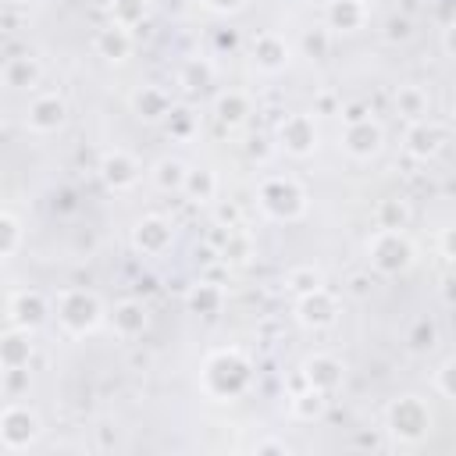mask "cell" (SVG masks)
Instances as JSON below:
<instances>
[{
  "label": "cell",
  "instance_id": "obj_1",
  "mask_svg": "<svg viewBox=\"0 0 456 456\" xmlns=\"http://www.w3.org/2000/svg\"><path fill=\"white\" fill-rule=\"evenodd\" d=\"M249 378H253V363L239 349H217L207 356L200 385L210 399H235L246 392Z\"/></svg>",
  "mask_w": 456,
  "mask_h": 456
},
{
  "label": "cell",
  "instance_id": "obj_2",
  "mask_svg": "<svg viewBox=\"0 0 456 456\" xmlns=\"http://www.w3.org/2000/svg\"><path fill=\"white\" fill-rule=\"evenodd\" d=\"M53 310H57L61 328H64L68 335H75V338L96 331V328L103 324V317H107L100 296L89 292V289H64V292L53 299Z\"/></svg>",
  "mask_w": 456,
  "mask_h": 456
},
{
  "label": "cell",
  "instance_id": "obj_3",
  "mask_svg": "<svg viewBox=\"0 0 456 456\" xmlns=\"http://www.w3.org/2000/svg\"><path fill=\"white\" fill-rule=\"evenodd\" d=\"M367 260L378 274L385 278H395V274H406L413 267V242L406 239L403 228H378L370 239H367Z\"/></svg>",
  "mask_w": 456,
  "mask_h": 456
},
{
  "label": "cell",
  "instance_id": "obj_4",
  "mask_svg": "<svg viewBox=\"0 0 456 456\" xmlns=\"http://www.w3.org/2000/svg\"><path fill=\"white\" fill-rule=\"evenodd\" d=\"M256 203H260V210L271 221H285V224L289 221H299L306 214V192H303V185L292 182V178H285V175L264 178L260 189H256Z\"/></svg>",
  "mask_w": 456,
  "mask_h": 456
},
{
  "label": "cell",
  "instance_id": "obj_5",
  "mask_svg": "<svg viewBox=\"0 0 456 456\" xmlns=\"http://www.w3.org/2000/svg\"><path fill=\"white\" fill-rule=\"evenodd\" d=\"M385 420H388V435L399 438V442H406V445L424 442L428 431H431V410H428V403L420 395H399V399H392Z\"/></svg>",
  "mask_w": 456,
  "mask_h": 456
},
{
  "label": "cell",
  "instance_id": "obj_6",
  "mask_svg": "<svg viewBox=\"0 0 456 456\" xmlns=\"http://www.w3.org/2000/svg\"><path fill=\"white\" fill-rule=\"evenodd\" d=\"M43 424H39V413L28 410L25 403H7L4 413H0V445L4 452H25L36 438H39Z\"/></svg>",
  "mask_w": 456,
  "mask_h": 456
},
{
  "label": "cell",
  "instance_id": "obj_7",
  "mask_svg": "<svg viewBox=\"0 0 456 456\" xmlns=\"http://www.w3.org/2000/svg\"><path fill=\"white\" fill-rule=\"evenodd\" d=\"M274 146L285 150L289 157H310L317 150V121L306 110L285 114L274 128Z\"/></svg>",
  "mask_w": 456,
  "mask_h": 456
},
{
  "label": "cell",
  "instance_id": "obj_8",
  "mask_svg": "<svg viewBox=\"0 0 456 456\" xmlns=\"http://www.w3.org/2000/svg\"><path fill=\"white\" fill-rule=\"evenodd\" d=\"M171 242H175V228L160 214H146V217H139L132 224V246L142 256H160V253L171 249Z\"/></svg>",
  "mask_w": 456,
  "mask_h": 456
},
{
  "label": "cell",
  "instance_id": "obj_9",
  "mask_svg": "<svg viewBox=\"0 0 456 456\" xmlns=\"http://www.w3.org/2000/svg\"><path fill=\"white\" fill-rule=\"evenodd\" d=\"M46 317H50V299L39 289H18V292H11V299H7V321L14 328L36 331Z\"/></svg>",
  "mask_w": 456,
  "mask_h": 456
},
{
  "label": "cell",
  "instance_id": "obj_10",
  "mask_svg": "<svg viewBox=\"0 0 456 456\" xmlns=\"http://www.w3.org/2000/svg\"><path fill=\"white\" fill-rule=\"evenodd\" d=\"M64 121H68V103H64L57 93H39V96H32L28 107H25V128H28V132L50 135V132H57Z\"/></svg>",
  "mask_w": 456,
  "mask_h": 456
},
{
  "label": "cell",
  "instance_id": "obj_11",
  "mask_svg": "<svg viewBox=\"0 0 456 456\" xmlns=\"http://www.w3.org/2000/svg\"><path fill=\"white\" fill-rule=\"evenodd\" d=\"M296 321L310 331H321V328H331L338 321V299L328 292V289H314L306 296L296 299Z\"/></svg>",
  "mask_w": 456,
  "mask_h": 456
},
{
  "label": "cell",
  "instance_id": "obj_12",
  "mask_svg": "<svg viewBox=\"0 0 456 456\" xmlns=\"http://www.w3.org/2000/svg\"><path fill=\"white\" fill-rule=\"evenodd\" d=\"M96 171H100L103 185H107V189H114V192H125V189H132V185L139 182V175H142L139 160H135L128 150H107V153L100 157Z\"/></svg>",
  "mask_w": 456,
  "mask_h": 456
},
{
  "label": "cell",
  "instance_id": "obj_13",
  "mask_svg": "<svg viewBox=\"0 0 456 456\" xmlns=\"http://www.w3.org/2000/svg\"><path fill=\"white\" fill-rule=\"evenodd\" d=\"M381 142H385V132L378 121L363 118V121H353L342 128V150L353 157V160H370L381 153Z\"/></svg>",
  "mask_w": 456,
  "mask_h": 456
},
{
  "label": "cell",
  "instance_id": "obj_14",
  "mask_svg": "<svg viewBox=\"0 0 456 456\" xmlns=\"http://www.w3.org/2000/svg\"><path fill=\"white\" fill-rule=\"evenodd\" d=\"M249 57H253V64H256L260 71L274 75V71H281V68L289 64L292 46H289V39L278 36V32H256L253 43H249Z\"/></svg>",
  "mask_w": 456,
  "mask_h": 456
},
{
  "label": "cell",
  "instance_id": "obj_15",
  "mask_svg": "<svg viewBox=\"0 0 456 456\" xmlns=\"http://www.w3.org/2000/svg\"><path fill=\"white\" fill-rule=\"evenodd\" d=\"M299 381H303V385H314V388H321V392H335V388L342 385V363H338L335 356H328V353H314V356L303 360Z\"/></svg>",
  "mask_w": 456,
  "mask_h": 456
},
{
  "label": "cell",
  "instance_id": "obj_16",
  "mask_svg": "<svg viewBox=\"0 0 456 456\" xmlns=\"http://www.w3.org/2000/svg\"><path fill=\"white\" fill-rule=\"evenodd\" d=\"M132 46H135V39H132V28H125V25H103L96 36H93V50L103 57V61H110V64H121V61H128L132 57Z\"/></svg>",
  "mask_w": 456,
  "mask_h": 456
},
{
  "label": "cell",
  "instance_id": "obj_17",
  "mask_svg": "<svg viewBox=\"0 0 456 456\" xmlns=\"http://www.w3.org/2000/svg\"><path fill=\"white\" fill-rule=\"evenodd\" d=\"M132 110H135V118L153 125V121H167L175 103H171V93L164 86H139L132 93Z\"/></svg>",
  "mask_w": 456,
  "mask_h": 456
},
{
  "label": "cell",
  "instance_id": "obj_18",
  "mask_svg": "<svg viewBox=\"0 0 456 456\" xmlns=\"http://www.w3.org/2000/svg\"><path fill=\"white\" fill-rule=\"evenodd\" d=\"M146 324H150V310H146L139 299H121V303H114V310H110V328H114L118 338H139V335L146 331Z\"/></svg>",
  "mask_w": 456,
  "mask_h": 456
},
{
  "label": "cell",
  "instance_id": "obj_19",
  "mask_svg": "<svg viewBox=\"0 0 456 456\" xmlns=\"http://www.w3.org/2000/svg\"><path fill=\"white\" fill-rule=\"evenodd\" d=\"M442 146V132L424 118V121H410L406 132H403V150L413 157V160H428L435 157Z\"/></svg>",
  "mask_w": 456,
  "mask_h": 456
},
{
  "label": "cell",
  "instance_id": "obj_20",
  "mask_svg": "<svg viewBox=\"0 0 456 456\" xmlns=\"http://www.w3.org/2000/svg\"><path fill=\"white\" fill-rule=\"evenodd\" d=\"M363 21H367L363 0H328V7H324V25L331 32H356Z\"/></svg>",
  "mask_w": 456,
  "mask_h": 456
},
{
  "label": "cell",
  "instance_id": "obj_21",
  "mask_svg": "<svg viewBox=\"0 0 456 456\" xmlns=\"http://www.w3.org/2000/svg\"><path fill=\"white\" fill-rule=\"evenodd\" d=\"M0 75H4V86L7 89H32L39 82L43 68H39V61L32 53H14V57L4 61V71Z\"/></svg>",
  "mask_w": 456,
  "mask_h": 456
},
{
  "label": "cell",
  "instance_id": "obj_22",
  "mask_svg": "<svg viewBox=\"0 0 456 456\" xmlns=\"http://www.w3.org/2000/svg\"><path fill=\"white\" fill-rule=\"evenodd\" d=\"M246 118H249V96H246V93H239V89H221V93L214 96V121H217V125L239 128Z\"/></svg>",
  "mask_w": 456,
  "mask_h": 456
},
{
  "label": "cell",
  "instance_id": "obj_23",
  "mask_svg": "<svg viewBox=\"0 0 456 456\" xmlns=\"http://www.w3.org/2000/svg\"><path fill=\"white\" fill-rule=\"evenodd\" d=\"M32 331H25V328H7L4 331V338H0V367L7 370V367H28V360H32V338H28Z\"/></svg>",
  "mask_w": 456,
  "mask_h": 456
},
{
  "label": "cell",
  "instance_id": "obj_24",
  "mask_svg": "<svg viewBox=\"0 0 456 456\" xmlns=\"http://www.w3.org/2000/svg\"><path fill=\"white\" fill-rule=\"evenodd\" d=\"M431 110V96L424 86H399L395 89V114L410 125V121H424Z\"/></svg>",
  "mask_w": 456,
  "mask_h": 456
},
{
  "label": "cell",
  "instance_id": "obj_25",
  "mask_svg": "<svg viewBox=\"0 0 456 456\" xmlns=\"http://www.w3.org/2000/svg\"><path fill=\"white\" fill-rule=\"evenodd\" d=\"M185 306H189V314L214 317V314H221V306H224V289L214 285V281H196V285L185 292Z\"/></svg>",
  "mask_w": 456,
  "mask_h": 456
},
{
  "label": "cell",
  "instance_id": "obj_26",
  "mask_svg": "<svg viewBox=\"0 0 456 456\" xmlns=\"http://www.w3.org/2000/svg\"><path fill=\"white\" fill-rule=\"evenodd\" d=\"M150 178L160 192H182L185 189V178H189V167L178 160V157H160L153 167H150Z\"/></svg>",
  "mask_w": 456,
  "mask_h": 456
},
{
  "label": "cell",
  "instance_id": "obj_27",
  "mask_svg": "<svg viewBox=\"0 0 456 456\" xmlns=\"http://www.w3.org/2000/svg\"><path fill=\"white\" fill-rule=\"evenodd\" d=\"M289 410H292L296 420H317V417H324V410H328V392H321V388H314V385H303V388L289 399Z\"/></svg>",
  "mask_w": 456,
  "mask_h": 456
},
{
  "label": "cell",
  "instance_id": "obj_28",
  "mask_svg": "<svg viewBox=\"0 0 456 456\" xmlns=\"http://www.w3.org/2000/svg\"><path fill=\"white\" fill-rule=\"evenodd\" d=\"M182 196L189 203H214V196H217V175L210 167H189V178H185Z\"/></svg>",
  "mask_w": 456,
  "mask_h": 456
},
{
  "label": "cell",
  "instance_id": "obj_29",
  "mask_svg": "<svg viewBox=\"0 0 456 456\" xmlns=\"http://www.w3.org/2000/svg\"><path fill=\"white\" fill-rule=\"evenodd\" d=\"M210 82H214V68H210V61H203V57L185 61L182 71H178V86H182V93H189V96L203 93Z\"/></svg>",
  "mask_w": 456,
  "mask_h": 456
},
{
  "label": "cell",
  "instance_id": "obj_30",
  "mask_svg": "<svg viewBox=\"0 0 456 456\" xmlns=\"http://www.w3.org/2000/svg\"><path fill=\"white\" fill-rule=\"evenodd\" d=\"M150 18V0H114L110 4V21L125 28H139Z\"/></svg>",
  "mask_w": 456,
  "mask_h": 456
},
{
  "label": "cell",
  "instance_id": "obj_31",
  "mask_svg": "<svg viewBox=\"0 0 456 456\" xmlns=\"http://www.w3.org/2000/svg\"><path fill=\"white\" fill-rule=\"evenodd\" d=\"M217 256H221L224 264H246V260L253 256V239H249L242 228H232V232L224 235V242H221Z\"/></svg>",
  "mask_w": 456,
  "mask_h": 456
},
{
  "label": "cell",
  "instance_id": "obj_32",
  "mask_svg": "<svg viewBox=\"0 0 456 456\" xmlns=\"http://www.w3.org/2000/svg\"><path fill=\"white\" fill-rule=\"evenodd\" d=\"M285 289L299 299V296H306V292H314V289H324V274L314 267V264H303V267H292L289 274H285Z\"/></svg>",
  "mask_w": 456,
  "mask_h": 456
},
{
  "label": "cell",
  "instance_id": "obj_33",
  "mask_svg": "<svg viewBox=\"0 0 456 456\" xmlns=\"http://www.w3.org/2000/svg\"><path fill=\"white\" fill-rule=\"evenodd\" d=\"M21 239H25V232H21L18 214H14V210H4V214H0V256L11 260V256L21 249Z\"/></svg>",
  "mask_w": 456,
  "mask_h": 456
},
{
  "label": "cell",
  "instance_id": "obj_34",
  "mask_svg": "<svg viewBox=\"0 0 456 456\" xmlns=\"http://www.w3.org/2000/svg\"><path fill=\"white\" fill-rule=\"evenodd\" d=\"M374 221H378V228H406V221H410L406 200H395V196L381 200V203L374 207Z\"/></svg>",
  "mask_w": 456,
  "mask_h": 456
},
{
  "label": "cell",
  "instance_id": "obj_35",
  "mask_svg": "<svg viewBox=\"0 0 456 456\" xmlns=\"http://www.w3.org/2000/svg\"><path fill=\"white\" fill-rule=\"evenodd\" d=\"M435 342H438V328H435V321H431V317H417V321L410 324V331H406V346H410V353H428V349H435Z\"/></svg>",
  "mask_w": 456,
  "mask_h": 456
},
{
  "label": "cell",
  "instance_id": "obj_36",
  "mask_svg": "<svg viewBox=\"0 0 456 456\" xmlns=\"http://www.w3.org/2000/svg\"><path fill=\"white\" fill-rule=\"evenodd\" d=\"M328 46H331V28L321 25V28H310L303 36V53L306 57H328Z\"/></svg>",
  "mask_w": 456,
  "mask_h": 456
},
{
  "label": "cell",
  "instance_id": "obj_37",
  "mask_svg": "<svg viewBox=\"0 0 456 456\" xmlns=\"http://www.w3.org/2000/svg\"><path fill=\"white\" fill-rule=\"evenodd\" d=\"M435 388H438L445 399L456 403V356H449V360L438 363V370H435Z\"/></svg>",
  "mask_w": 456,
  "mask_h": 456
},
{
  "label": "cell",
  "instance_id": "obj_38",
  "mask_svg": "<svg viewBox=\"0 0 456 456\" xmlns=\"http://www.w3.org/2000/svg\"><path fill=\"white\" fill-rule=\"evenodd\" d=\"M192 125H196V121H192V110H185V107H182V110H171V118H167V135H171V139H189V135H192Z\"/></svg>",
  "mask_w": 456,
  "mask_h": 456
},
{
  "label": "cell",
  "instance_id": "obj_39",
  "mask_svg": "<svg viewBox=\"0 0 456 456\" xmlns=\"http://www.w3.org/2000/svg\"><path fill=\"white\" fill-rule=\"evenodd\" d=\"M21 388H28V370L25 367H7L4 370V392L7 395H18Z\"/></svg>",
  "mask_w": 456,
  "mask_h": 456
},
{
  "label": "cell",
  "instance_id": "obj_40",
  "mask_svg": "<svg viewBox=\"0 0 456 456\" xmlns=\"http://www.w3.org/2000/svg\"><path fill=\"white\" fill-rule=\"evenodd\" d=\"M239 221H242V214H239L235 203H217V210H214V224H221V228H239Z\"/></svg>",
  "mask_w": 456,
  "mask_h": 456
},
{
  "label": "cell",
  "instance_id": "obj_41",
  "mask_svg": "<svg viewBox=\"0 0 456 456\" xmlns=\"http://www.w3.org/2000/svg\"><path fill=\"white\" fill-rule=\"evenodd\" d=\"M438 249H442V256L456 260V221L442 228V235H438Z\"/></svg>",
  "mask_w": 456,
  "mask_h": 456
},
{
  "label": "cell",
  "instance_id": "obj_42",
  "mask_svg": "<svg viewBox=\"0 0 456 456\" xmlns=\"http://www.w3.org/2000/svg\"><path fill=\"white\" fill-rule=\"evenodd\" d=\"M385 36L395 43V39H410V18H388L385 21Z\"/></svg>",
  "mask_w": 456,
  "mask_h": 456
},
{
  "label": "cell",
  "instance_id": "obj_43",
  "mask_svg": "<svg viewBox=\"0 0 456 456\" xmlns=\"http://www.w3.org/2000/svg\"><path fill=\"white\" fill-rule=\"evenodd\" d=\"M207 11H214V14H235V11H242V4L246 0H200Z\"/></svg>",
  "mask_w": 456,
  "mask_h": 456
},
{
  "label": "cell",
  "instance_id": "obj_44",
  "mask_svg": "<svg viewBox=\"0 0 456 456\" xmlns=\"http://www.w3.org/2000/svg\"><path fill=\"white\" fill-rule=\"evenodd\" d=\"M338 114H342V121H346V125H353V121H363V118H370V110H367L363 103H342V107H338Z\"/></svg>",
  "mask_w": 456,
  "mask_h": 456
},
{
  "label": "cell",
  "instance_id": "obj_45",
  "mask_svg": "<svg viewBox=\"0 0 456 456\" xmlns=\"http://www.w3.org/2000/svg\"><path fill=\"white\" fill-rule=\"evenodd\" d=\"M253 452L256 456H264V452H289V445H285V438H264V442L253 445Z\"/></svg>",
  "mask_w": 456,
  "mask_h": 456
},
{
  "label": "cell",
  "instance_id": "obj_46",
  "mask_svg": "<svg viewBox=\"0 0 456 456\" xmlns=\"http://www.w3.org/2000/svg\"><path fill=\"white\" fill-rule=\"evenodd\" d=\"M442 50H445L449 57H456V21L445 25V32H442Z\"/></svg>",
  "mask_w": 456,
  "mask_h": 456
},
{
  "label": "cell",
  "instance_id": "obj_47",
  "mask_svg": "<svg viewBox=\"0 0 456 456\" xmlns=\"http://www.w3.org/2000/svg\"><path fill=\"white\" fill-rule=\"evenodd\" d=\"M349 292H353V296H367V292H370V281H367L363 274H353V278H349Z\"/></svg>",
  "mask_w": 456,
  "mask_h": 456
},
{
  "label": "cell",
  "instance_id": "obj_48",
  "mask_svg": "<svg viewBox=\"0 0 456 456\" xmlns=\"http://www.w3.org/2000/svg\"><path fill=\"white\" fill-rule=\"evenodd\" d=\"M235 43H239V36H235V32H232V28H228V32H217V46H221V50H224V46H228V50H232V46H235Z\"/></svg>",
  "mask_w": 456,
  "mask_h": 456
},
{
  "label": "cell",
  "instance_id": "obj_49",
  "mask_svg": "<svg viewBox=\"0 0 456 456\" xmlns=\"http://www.w3.org/2000/svg\"><path fill=\"white\" fill-rule=\"evenodd\" d=\"M317 107H321L324 114H331V110H335V96H331V93H324V96L317 100ZM335 114H338V110H335Z\"/></svg>",
  "mask_w": 456,
  "mask_h": 456
},
{
  "label": "cell",
  "instance_id": "obj_50",
  "mask_svg": "<svg viewBox=\"0 0 456 456\" xmlns=\"http://www.w3.org/2000/svg\"><path fill=\"white\" fill-rule=\"evenodd\" d=\"M264 142H267V139H253L249 153H253V157H267V146H264Z\"/></svg>",
  "mask_w": 456,
  "mask_h": 456
},
{
  "label": "cell",
  "instance_id": "obj_51",
  "mask_svg": "<svg viewBox=\"0 0 456 456\" xmlns=\"http://www.w3.org/2000/svg\"><path fill=\"white\" fill-rule=\"evenodd\" d=\"M4 4H7V7H28L32 0H4Z\"/></svg>",
  "mask_w": 456,
  "mask_h": 456
}]
</instances>
